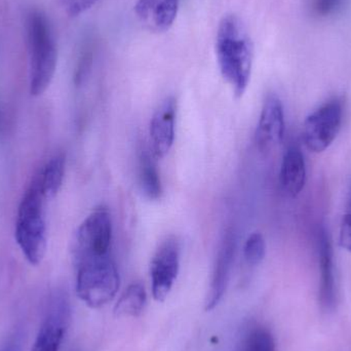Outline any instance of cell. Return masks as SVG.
I'll return each instance as SVG.
<instances>
[{"label":"cell","instance_id":"obj_1","mask_svg":"<svg viewBox=\"0 0 351 351\" xmlns=\"http://www.w3.org/2000/svg\"><path fill=\"white\" fill-rule=\"evenodd\" d=\"M216 57L223 78L235 96L247 90L253 67L254 49L245 25L235 14H226L219 24Z\"/></svg>","mask_w":351,"mask_h":351},{"label":"cell","instance_id":"obj_2","mask_svg":"<svg viewBox=\"0 0 351 351\" xmlns=\"http://www.w3.org/2000/svg\"><path fill=\"white\" fill-rule=\"evenodd\" d=\"M29 53V80L32 96H40L49 88L57 68L58 51L49 19L40 10H30L26 16Z\"/></svg>","mask_w":351,"mask_h":351},{"label":"cell","instance_id":"obj_3","mask_svg":"<svg viewBox=\"0 0 351 351\" xmlns=\"http://www.w3.org/2000/svg\"><path fill=\"white\" fill-rule=\"evenodd\" d=\"M45 199L36 181L25 192L16 217V243L31 265H39L47 252Z\"/></svg>","mask_w":351,"mask_h":351},{"label":"cell","instance_id":"obj_4","mask_svg":"<svg viewBox=\"0 0 351 351\" xmlns=\"http://www.w3.org/2000/svg\"><path fill=\"white\" fill-rule=\"evenodd\" d=\"M76 294L93 309L108 304L119 292L121 278L110 255L75 262Z\"/></svg>","mask_w":351,"mask_h":351},{"label":"cell","instance_id":"obj_5","mask_svg":"<svg viewBox=\"0 0 351 351\" xmlns=\"http://www.w3.org/2000/svg\"><path fill=\"white\" fill-rule=\"evenodd\" d=\"M112 241V218L109 208H95L80 225L73 245L74 263L92 258L110 255Z\"/></svg>","mask_w":351,"mask_h":351},{"label":"cell","instance_id":"obj_6","mask_svg":"<svg viewBox=\"0 0 351 351\" xmlns=\"http://www.w3.org/2000/svg\"><path fill=\"white\" fill-rule=\"evenodd\" d=\"M343 121V104L332 99L322 105L305 119L303 140L309 152L321 154L327 150L337 137Z\"/></svg>","mask_w":351,"mask_h":351},{"label":"cell","instance_id":"obj_7","mask_svg":"<svg viewBox=\"0 0 351 351\" xmlns=\"http://www.w3.org/2000/svg\"><path fill=\"white\" fill-rule=\"evenodd\" d=\"M71 319L67 297L58 294L51 299L30 351H59Z\"/></svg>","mask_w":351,"mask_h":351},{"label":"cell","instance_id":"obj_8","mask_svg":"<svg viewBox=\"0 0 351 351\" xmlns=\"http://www.w3.org/2000/svg\"><path fill=\"white\" fill-rule=\"evenodd\" d=\"M180 268V245L174 237L166 239L158 247L150 264L152 296L164 302L177 280Z\"/></svg>","mask_w":351,"mask_h":351},{"label":"cell","instance_id":"obj_9","mask_svg":"<svg viewBox=\"0 0 351 351\" xmlns=\"http://www.w3.org/2000/svg\"><path fill=\"white\" fill-rule=\"evenodd\" d=\"M285 114L282 101L276 94L267 95L255 132V143L262 152H270L284 139Z\"/></svg>","mask_w":351,"mask_h":351},{"label":"cell","instance_id":"obj_10","mask_svg":"<svg viewBox=\"0 0 351 351\" xmlns=\"http://www.w3.org/2000/svg\"><path fill=\"white\" fill-rule=\"evenodd\" d=\"M177 100L169 97L158 107L150 121V149L156 158H162L174 145Z\"/></svg>","mask_w":351,"mask_h":351},{"label":"cell","instance_id":"obj_11","mask_svg":"<svg viewBox=\"0 0 351 351\" xmlns=\"http://www.w3.org/2000/svg\"><path fill=\"white\" fill-rule=\"evenodd\" d=\"M319 249V265L321 271L319 278V300L322 311L331 313L335 309L337 302L336 295L335 270H334V255L329 234L322 227L317 234Z\"/></svg>","mask_w":351,"mask_h":351},{"label":"cell","instance_id":"obj_12","mask_svg":"<svg viewBox=\"0 0 351 351\" xmlns=\"http://www.w3.org/2000/svg\"><path fill=\"white\" fill-rule=\"evenodd\" d=\"M179 6L180 0H137L135 12L146 29L162 33L174 24Z\"/></svg>","mask_w":351,"mask_h":351},{"label":"cell","instance_id":"obj_13","mask_svg":"<svg viewBox=\"0 0 351 351\" xmlns=\"http://www.w3.org/2000/svg\"><path fill=\"white\" fill-rule=\"evenodd\" d=\"M234 237L231 233H228L223 241L222 247H221L218 258H217L214 272H213L210 292L206 297V307H204L206 311L216 308L226 292L233 260H234Z\"/></svg>","mask_w":351,"mask_h":351},{"label":"cell","instance_id":"obj_14","mask_svg":"<svg viewBox=\"0 0 351 351\" xmlns=\"http://www.w3.org/2000/svg\"><path fill=\"white\" fill-rule=\"evenodd\" d=\"M306 182V165L300 148L293 145L287 149L280 167V183L282 191L291 198H296Z\"/></svg>","mask_w":351,"mask_h":351},{"label":"cell","instance_id":"obj_15","mask_svg":"<svg viewBox=\"0 0 351 351\" xmlns=\"http://www.w3.org/2000/svg\"><path fill=\"white\" fill-rule=\"evenodd\" d=\"M158 158L150 148L140 150L138 164L139 187L143 195L149 200H158L162 195V180L156 165Z\"/></svg>","mask_w":351,"mask_h":351},{"label":"cell","instance_id":"obj_16","mask_svg":"<svg viewBox=\"0 0 351 351\" xmlns=\"http://www.w3.org/2000/svg\"><path fill=\"white\" fill-rule=\"evenodd\" d=\"M65 176V158L62 154L53 156L47 162L35 181L38 184L45 199H53L61 189Z\"/></svg>","mask_w":351,"mask_h":351},{"label":"cell","instance_id":"obj_17","mask_svg":"<svg viewBox=\"0 0 351 351\" xmlns=\"http://www.w3.org/2000/svg\"><path fill=\"white\" fill-rule=\"evenodd\" d=\"M147 302L145 288L140 282L130 285L114 307L117 317H138L142 315Z\"/></svg>","mask_w":351,"mask_h":351},{"label":"cell","instance_id":"obj_18","mask_svg":"<svg viewBox=\"0 0 351 351\" xmlns=\"http://www.w3.org/2000/svg\"><path fill=\"white\" fill-rule=\"evenodd\" d=\"M243 351H276V340L269 330L257 327L247 336Z\"/></svg>","mask_w":351,"mask_h":351},{"label":"cell","instance_id":"obj_19","mask_svg":"<svg viewBox=\"0 0 351 351\" xmlns=\"http://www.w3.org/2000/svg\"><path fill=\"white\" fill-rule=\"evenodd\" d=\"M266 255V241L263 234L253 232L243 245V257L250 266H258L262 263Z\"/></svg>","mask_w":351,"mask_h":351},{"label":"cell","instance_id":"obj_20","mask_svg":"<svg viewBox=\"0 0 351 351\" xmlns=\"http://www.w3.org/2000/svg\"><path fill=\"white\" fill-rule=\"evenodd\" d=\"M62 8L70 16H77L90 10L99 0H60Z\"/></svg>","mask_w":351,"mask_h":351},{"label":"cell","instance_id":"obj_21","mask_svg":"<svg viewBox=\"0 0 351 351\" xmlns=\"http://www.w3.org/2000/svg\"><path fill=\"white\" fill-rule=\"evenodd\" d=\"M339 243L344 250L351 253V212L348 213L342 219Z\"/></svg>","mask_w":351,"mask_h":351},{"label":"cell","instance_id":"obj_22","mask_svg":"<svg viewBox=\"0 0 351 351\" xmlns=\"http://www.w3.org/2000/svg\"><path fill=\"white\" fill-rule=\"evenodd\" d=\"M340 0H315V10L319 16H328L337 8Z\"/></svg>","mask_w":351,"mask_h":351},{"label":"cell","instance_id":"obj_23","mask_svg":"<svg viewBox=\"0 0 351 351\" xmlns=\"http://www.w3.org/2000/svg\"><path fill=\"white\" fill-rule=\"evenodd\" d=\"M12 343L8 344V346H3V348H0V351H16V348H14V346H12Z\"/></svg>","mask_w":351,"mask_h":351}]
</instances>
